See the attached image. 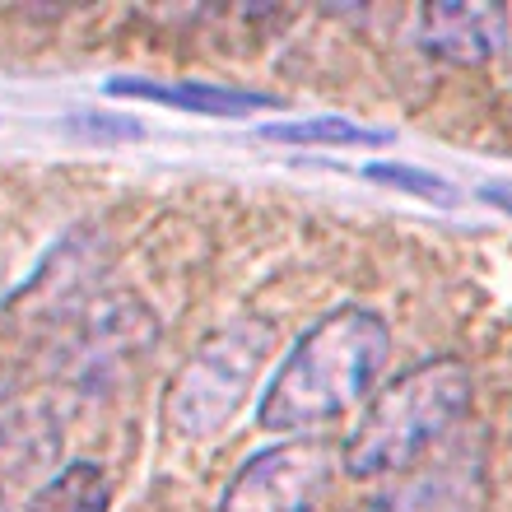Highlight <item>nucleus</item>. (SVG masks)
Segmentation results:
<instances>
[{"mask_svg": "<svg viewBox=\"0 0 512 512\" xmlns=\"http://www.w3.org/2000/svg\"><path fill=\"white\" fill-rule=\"evenodd\" d=\"M391 359V326L382 312L364 303L326 312L289 345L284 364L270 373L256 424L284 438H308L331 419L364 401L378 387L382 368Z\"/></svg>", "mask_w": 512, "mask_h": 512, "instance_id": "obj_1", "label": "nucleus"}, {"mask_svg": "<svg viewBox=\"0 0 512 512\" xmlns=\"http://www.w3.org/2000/svg\"><path fill=\"white\" fill-rule=\"evenodd\" d=\"M475 373L466 359H429V364L405 368L401 378L368 401L359 424L340 447V466L359 480L410 471L433 443H443L452 424L471 410Z\"/></svg>", "mask_w": 512, "mask_h": 512, "instance_id": "obj_2", "label": "nucleus"}, {"mask_svg": "<svg viewBox=\"0 0 512 512\" xmlns=\"http://www.w3.org/2000/svg\"><path fill=\"white\" fill-rule=\"evenodd\" d=\"M270 350H275V326L256 312H243L229 326H219L215 336H205L196 354L177 368V378L168 382V396H163L168 429L182 438L219 433L243 410Z\"/></svg>", "mask_w": 512, "mask_h": 512, "instance_id": "obj_3", "label": "nucleus"}, {"mask_svg": "<svg viewBox=\"0 0 512 512\" xmlns=\"http://www.w3.org/2000/svg\"><path fill=\"white\" fill-rule=\"evenodd\" d=\"M340 471L326 438H280L233 471L215 512H312L331 494Z\"/></svg>", "mask_w": 512, "mask_h": 512, "instance_id": "obj_4", "label": "nucleus"}, {"mask_svg": "<svg viewBox=\"0 0 512 512\" xmlns=\"http://www.w3.org/2000/svg\"><path fill=\"white\" fill-rule=\"evenodd\" d=\"M508 38H512L508 5L452 0V5H424L415 14V47L447 61V66H485V61L508 52Z\"/></svg>", "mask_w": 512, "mask_h": 512, "instance_id": "obj_5", "label": "nucleus"}, {"mask_svg": "<svg viewBox=\"0 0 512 512\" xmlns=\"http://www.w3.org/2000/svg\"><path fill=\"white\" fill-rule=\"evenodd\" d=\"M108 94L117 98H145V103H168L177 112H196V117H247L256 108H275V98L247 94V89H224V84H154V80H108Z\"/></svg>", "mask_w": 512, "mask_h": 512, "instance_id": "obj_6", "label": "nucleus"}, {"mask_svg": "<svg viewBox=\"0 0 512 512\" xmlns=\"http://www.w3.org/2000/svg\"><path fill=\"white\" fill-rule=\"evenodd\" d=\"M112 508V480L98 461H70L33 489L24 512H108Z\"/></svg>", "mask_w": 512, "mask_h": 512, "instance_id": "obj_7", "label": "nucleus"}, {"mask_svg": "<svg viewBox=\"0 0 512 512\" xmlns=\"http://www.w3.org/2000/svg\"><path fill=\"white\" fill-rule=\"evenodd\" d=\"M471 508V471L466 466H438L401 485L387 499L368 503L364 512H466Z\"/></svg>", "mask_w": 512, "mask_h": 512, "instance_id": "obj_8", "label": "nucleus"}, {"mask_svg": "<svg viewBox=\"0 0 512 512\" xmlns=\"http://www.w3.org/2000/svg\"><path fill=\"white\" fill-rule=\"evenodd\" d=\"M266 140L284 145H387L391 131L345 122V117H308V122H270Z\"/></svg>", "mask_w": 512, "mask_h": 512, "instance_id": "obj_9", "label": "nucleus"}, {"mask_svg": "<svg viewBox=\"0 0 512 512\" xmlns=\"http://www.w3.org/2000/svg\"><path fill=\"white\" fill-rule=\"evenodd\" d=\"M364 177L373 182H387L396 191H410L419 201H433V205H457L461 196L452 191V182H443L438 173H424V168H410V163H368Z\"/></svg>", "mask_w": 512, "mask_h": 512, "instance_id": "obj_10", "label": "nucleus"}, {"mask_svg": "<svg viewBox=\"0 0 512 512\" xmlns=\"http://www.w3.org/2000/svg\"><path fill=\"white\" fill-rule=\"evenodd\" d=\"M70 135H84V140H98V145H112V140H140L145 126L135 117H112V112H75L66 122Z\"/></svg>", "mask_w": 512, "mask_h": 512, "instance_id": "obj_11", "label": "nucleus"}, {"mask_svg": "<svg viewBox=\"0 0 512 512\" xmlns=\"http://www.w3.org/2000/svg\"><path fill=\"white\" fill-rule=\"evenodd\" d=\"M480 201L499 205V210H512V187L508 191H503V187H480Z\"/></svg>", "mask_w": 512, "mask_h": 512, "instance_id": "obj_12", "label": "nucleus"}, {"mask_svg": "<svg viewBox=\"0 0 512 512\" xmlns=\"http://www.w3.org/2000/svg\"><path fill=\"white\" fill-rule=\"evenodd\" d=\"M503 66L512 70V38H508V52H503Z\"/></svg>", "mask_w": 512, "mask_h": 512, "instance_id": "obj_13", "label": "nucleus"}, {"mask_svg": "<svg viewBox=\"0 0 512 512\" xmlns=\"http://www.w3.org/2000/svg\"><path fill=\"white\" fill-rule=\"evenodd\" d=\"M0 512H10V503H5V494H0Z\"/></svg>", "mask_w": 512, "mask_h": 512, "instance_id": "obj_14", "label": "nucleus"}]
</instances>
